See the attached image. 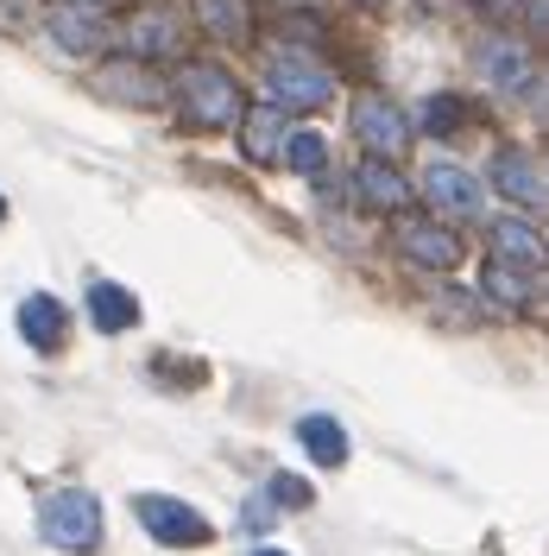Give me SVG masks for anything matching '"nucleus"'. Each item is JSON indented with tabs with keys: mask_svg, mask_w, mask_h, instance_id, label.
<instances>
[{
	"mask_svg": "<svg viewBox=\"0 0 549 556\" xmlns=\"http://www.w3.org/2000/svg\"><path fill=\"white\" fill-rule=\"evenodd\" d=\"M474 70H481L493 89H506V96H524V102H537V51H531V38L486 33L481 45H474Z\"/></svg>",
	"mask_w": 549,
	"mask_h": 556,
	"instance_id": "obj_4",
	"label": "nucleus"
},
{
	"mask_svg": "<svg viewBox=\"0 0 549 556\" xmlns=\"http://www.w3.org/2000/svg\"><path fill=\"white\" fill-rule=\"evenodd\" d=\"M297 443H304V455L309 462H322V468H342L347 462V430L335 424V417H322V412L297 424Z\"/></svg>",
	"mask_w": 549,
	"mask_h": 556,
	"instance_id": "obj_19",
	"label": "nucleus"
},
{
	"mask_svg": "<svg viewBox=\"0 0 549 556\" xmlns=\"http://www.w3.org/2000/svg\"><path fill=\"white\" fill-rule=\"evenodd\" d=\"M266 96H272V108H284V114H316V108L335 102V76L291 51V58H272V64H266Z\"/></svg>",
	"mask_w": 549,
	"mask_h": 556,
	"instance_id": "obj_3",
	"label": "nucleus"
},
{
	"mask_svg": "<svg viewBox=\"0 0 549 556\" xmlns=\"http://www.w3.org/2000/svg\"><path fill=\"white\" fill-rule=\"evenodd\" d=\"M177 102H183V121L203 127V134H221L241 121V83L221 64H190L177 76Z\"/></svg>",
	"mask_w": 549,
	"mask_h": 556,
	"instance_id": "obj_2",
	"label": "nucleus"
},
{
	"mask_svg": "<svg viewBox=\"0 0 549 556\" xmlns=\"http://www.w3.org/2000/svg\"><path fill=\"white\" fill-rule=\"evenodd\" d=\"M89 89L107 96V102H120V108H158V102H165V83H158V70L145 64V58H114V64H95Z\"/></svg>",
	"mask_w": 549,
	"mask_h": 556,
	"instance_id": "obj_7",
	"label": "nucleus"
},
{
	"mask_svg": "<svg viewBox=\"0 0 549 556\" xmlns=\"http://www.w3.org/2000/svg\"><path fill=\"white\" fill-rule=\"evenodd\" d=\"M398 247H405V260L423 266V273H448L461 260V241L448 235V222H405L398 228Z\"/></svg>",
	"mask_w": 549,
	"mask_h": 556,
	"instance_id": "obj_14",
	"label": "nucleus"
},
{
	"mask_svg": "<svg viewBox=\"0 0 549 556\" xmlns=\"http://www.w3.org/2000/svg\"><path fill=\"white\" fill-rule=\"evenodd\" d=\"M20 336H26L38 354H58V348H64V336H69L64 304H58V298H44V291H33V298L20 304Z\"/></svg>",
	"mask_w": 549,
	"mask_h": 556,
	"instance_id": "obj_16",
	"label": "nucleus"
},
{
	"mask_svg": "<svg viewBox=\"0 0 549 556\" xmlns=\"http://www.w3.org/2000/svg\"><path fill=\"white\" fill-rule=\"evenodd\" d=\"M266 493H272L278 513H304L309 500H316V486H309L304 475H272V486H266Z\"/></svg>",
	"mask_w": 549,
	"mask_h": 556,
	"instance_id": "obj_22",
	"label": "nucleus"
},
{
	"mask_svg": "<svg viewBox=\"0 0 549 556\" xmlns=\"http://www.w3.org/2000/svg\"><path fill=\"white\" fill-rule=\"evenodd\" d=\"M0 215H7V197H0Z\"/></svg>",
	"mask_w": 549,
	"mask_h": 556,
	"instance_id": "obj_28",
	"label": "nucleus"
},
{
	"mask_svg": "<svg viewBox=\"0 0 549 556\" xmlns=\"http://www.w3.org/2000/svg\"><path fill=\"white\" fill-rule=\"evenodd\" d=\"M89 323H95L102 336H120V329H133L139 323V298L133 291H120L114 278H95V285H89Z\"/></svg>",
	"mask_w": 549,
	"mask_h": 556,
	"instance_id": "obj_17",
	"label": "nucleus"
},
{
	"mask_svg": "<svg viewBox=\"0 0 549 556\" xmlns=\"http://www.w3.org/2000/svg\"><path fill=\"white\" fill-rule=\"evenodd\" d=\"M354 190H360V203L379 208V215H405V208H411V197H417L392 159H367V165L354 172Z\"/></svg>",
	"mask_w": 549,
	"mask_h": 556,
	"instance_id": "obj_13",
	"label": "nucleus"
},
{
	"mask_svg": "<svg viewBox=\"0 0 549 556\" xmlns=\"http://www.w3.org/2000/svg\"><path fill=\"white\" fill-rule=\"evenodd\" d=\"M493 253L512 260V266H537V273H544V235H537L531 222H518V215H499V222H493Z\"/></svg>",
	"mask_w": 549,
	"mask_h": 556,
	"instance_id": "obj_18",
	"label": "nucleus"
},
{
	"mask_svg": "<svg viewBox=\"0 0 549 556\" xmlns=\"http://www.w3.org/2000/svg\"><path fill=\"white\" fill-rule=\"evenodd\" d=\"M423 197L436 208V222H474V215H481V177L461 172L455 159H436V165L423 172Z\"/></svg>",
	"mask_w": 549,
	"mask_h": 556,
	"instance_id": "obj_9",
	"label": "nucleus"
},
{
	"mask_svg": "<svg viewBox=\"0 0 549 556\" xmlns=\"http://www.w3.org/2000/svg\"><path fill=\"white\" fill-rule=\"evenodd\" d=\"M44 33L58 38V51H69V58H89V51H102L107 20H102V7H82V0H58V7L44 13Z\"/></svg>",
	"mask_w": 549,
	"mask_h": 556,
	"instance_id": "obj_11",
	"label": "nucleus"
},
{
	"mask_svg": "<svg viewBox=\"0 0 549 556\" xmlns=\"http://www.w3.org/2000/svg\"><path fill=\"white\" fill-rule=\"evenodd\" d=\"M133 519L152 531V544H171V551H196V544L215 538V525L203 513H190L183 500H171V493H133Z\"/></svg>",
	"mask_w": 549,
	"mask_h": 556,
	"instance_id": "obj_5",
	"label": "nucleus"
},
{
	"mask_svg": "<svg viewBox=\"0 0 549 556\" xmlns=\"http://www.w3.org/2000/svg\"><path fill=\"white\" fill-rule=\"evenodd\" d=\"M423 127L436 139L455 134V127H461V102H455V96H430V102H423Z\"/></svg>",
	"mask_w": 549,
	"mask_h": 556,
	"instance_id": "obj_23",
	"label": "nucleus"
},
{
	"mask_svg": "<svg viewBox=\"0 0 549 556\" xmlns=\"http://www.w3.org/2000/svg\"><path fill=\"white\" fill-rule=\"evenodd\" d=\"M120 45H127V58H171L177 45H183V20H177L171 7H139L133 20L120 26Z\"/></svg>",
	"mask_w": 549,
	"mask_h": 556,
	"instance_id": "obj_12",
	"label": "nucleus"
},
{
	"mask_svg": "<svg viewBox=\"0 0 549 556\" xmlns=\"http://www.w3.org/2000/svg\"><path fill=\"white\" fill-rule=\"evenodd\" d=\"M82 7H102V0H82Z\"/></svg>",
	"mask_w": 549,
	"mask_h": 556,
	"instance_id": "obj_27",
	"label": "nucleus"
},
{
	"mask_svg": "<svg viewBox=\"0 0 549 556\" xmlns=\"http://www.w3.org/2000/svg\"><path fill=\"white\" fill-rule=\"evenodd\" d=\"M347 121H354V139L367 146V159H398L411 146V114L392 102V96H360Z\"/></svg>",
	"mask_w": 549,
	"mask_h": 556,
	"instance_id": "obj_6",
	"label": "nucleus"
},
{
	"mask_svg": "<svg viewBox=\"0 0 549 556\" xmlns=\"http://www.w3.org/2000/svg\"><path fill=\"white\" fill-rule=\"evenodd\" d=\"M38 26V0H0V33H33Z\"/></svg>",
	"mask_w": 549,
	"mask_h": 556,
	"instance_id": "obj_24",
	"label": "nucleus"
},
{
	"mask_svg": "<svg viewBox=\"0 0 549 556\" xmlns=\"http://www.w3.org/2000/svg\"><path fill=\"white\" fill-rule=\"evenodd\" d=\"M196 20L208 26V38L241 45L246 38V0H196Z\"/></svg>",
	"mask_w": 549,
	"mask_h": 556,
	"instance_id": "obj_20",
	"label": "nucleus"
},
{
	"mask_svg": "<svg viewBox=\"0 0 549 556\" xmlns=\"http://www.w3.org/2000/svg\"><path fill=\"white\" fill-rule=\"evenodd\" d=\"M253 556H284V551H253Z\"/></svg>",
	"mask_w": 549,
	"mask_h": 556,
	"instance_id": "obj_26",
	"label": "nucleus"
},
{
	"mask_svg": "<svg viewBox=\"0 0 549 556\" xmlns=\"http://www.w3.org/2000/svg\"><path fill=\"white\" fill-rule=\"evenodd\" d=\"M241 152L253 165H278V146H284V108H241Z\"/></svg>",
	"mask_w": 549,
	"mask_h": 556,
	"instance_id": "obj_15",
	"label": "nucleus"
},
{
	"mask_svg": "<svg viewBox=\"0 0 549 556\" xmlns=\"http://www.w3.org/2000/svg\"><path fill=\"white\" fill-rule=\"evenodd\" d=\"M360 7H379V0H360Z\"/></svg>",
	"mask_w": 549,
	"mask_h": 556,
	"instance_id": "obj_29",
	"label": "nucleus"
},
{
	"mask_svg": "<svg viewBox=\"0 0 549 556\" xmlns=\"http://www.w3.org/2000/svg\"><path fill=\"white\" fill-rule=\"evenodd\" d=\"M278 159H284L297 177H316L322 165H329V139H322V134H284Z\"/></svg>",
	"mask_w": 549,
	"mask_h": 556,
	"instance_id": "obj_21",
	"label": "nucleus"
},
{
	"mask_svg": "<svg viewBox=\"0 0 549 556\" xmlns=\"http://www.w3.org/2000/svg\"><path fill=\"white\" fill-rule=\"evenodd\" d=\"M481 298H486V304H499V311H512V316H537V311H544V285H537V266H512V260L486 253Z\"/></svg>",
	"mask_w": 549,
	"mask_h": 556,
	"instance_id": "obj_8",
	"label": "nucleus"
},
{
	"mask_svg": "<svg viewBox=\"0 0 549 556\" xmlns=\"http://www.w3.org/2000/svg\"><path fill=\"white\" fill-rule=\"evenodd\" d=\"M448 291H455V298H448V304H436V316H448V323H474V304L461 298V285H448Z\"/></svg>",
	"mask_w": 549,
	"mask_h": 556,
	"instance_id": "obj_25",
	"label": "nucleus"
},
{
	"mask_svg": "<svg viewBox=\"0 0 549 556\" xmlns=\"http://www.w3.org/2000/svg\"><path fill=\"white\" fill-rule=\"evenodd\" d=\"M486 184L512 208H544V172H537V159L524 146H499L493 165H486Z\"/></svg>",
	"mask_w": 549,
	"mask_h": 556,
	"instance_id": "obj_10",
	"label": "nucleus"
},
{
	"mask_svg": "<svg viewBox=\"0 0 549 556\" xmlns=\"http://www.w3.org/2000/svg\"><path fill=\"white\" fill-rule=\"evenodd\" d=\"M38 531H44V544L64 556H82L102 544V500L95 493H82V486H58V493H44V506H38Z\"/></svg>",
	"mask_w": 549,
	"mask_h": 556,
	"instance_id": "obj_1",
	"label": "nucleus"
}]
</instances>
